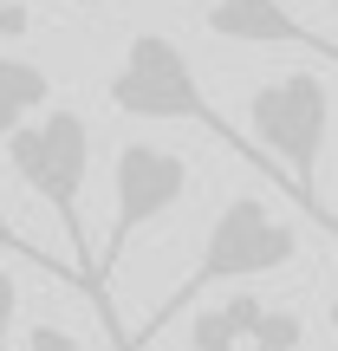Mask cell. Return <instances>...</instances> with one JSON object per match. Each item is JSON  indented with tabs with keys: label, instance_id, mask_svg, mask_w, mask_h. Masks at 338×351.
Returning a JSON list of instances; mask_svg holds the SVG:
<instances>
[{
	"label": "cell",
	"instance_id": "obj_2",
	"mask_svg": "<svg viewBox=\"0 0 338 351\" xmlns=\"http://www.w3.org/2000/svg\"><path fill=\"white\" fill-rule=\"evenodd\" d=\"M293 254H300V234H293V221H287V215H274L261 195H234V202H228V208L208 221V241H202V254H195V267H189V280L169 293L163 306H156V313H150V326H143L124 351L156 345V339H163V326L182 313L189 300H195V293L228 287V280H261V274H280Z\"/></svg>",
	"mask_w": 338,
	"mask_h": 351
},
{
	"label": "cell",
	"instance_id": "obj_14",
	"mask_svg": "<svg viewBox=\"0 0 338 351\" xmlns=\"http://www.w3.org/2000/svg\"><path fill=\"white\" fill-rule=\"evenodd\" d=\"M72 7H104V0H72Z\"/></svg>",
	"mask_w": 338,
	"mask_h": 351
},
{
	"label": "cell",
	"instance_id": "obj_18",
	"mask_svg": "<svg viewBox=\"0 0 338 351\" xmlns=\"http://www.w3.org/2000/svg\"><path fill=\"white\" fill-rule=\"evenodd\" d=\"M234 351H241V345H234Z\"/></svg>",
	"mask_w": 338,
	"mask_h": 351
},
{
	"label": "cell",
	"instance_id": "obj_5",
	"mask_svg": "<svg viewBox=\"0 0 338 351\" xmlns=\"http://www.w3.org/2000/svg\"><path fill=\"white\" fill-rule=\"evenodd\" d=\"M189 195V163L163 143H117V163H111V228H104V247H98V293L111 280L117 254L143 234L150 221H163L176 202Z\"/></svg>",
	"mask_w": 338,
	"mask_h": 351
},
{
	"label": "cell",
	"instance_id": "obj_12",
	"mask_svg": "<svg viewBox=\"0 0 338 351\" xmlns=\"http://www.w3.org/2000/svg\"><path fill=\"white\" fill-rule=\"evenodd\" d=\"M26 351H85V345H78L65 326H33L26 332Z\"/></svg>",
	"mask_w": 338,
	"mask_h": 351
},
{
	"label": "cell",
	"instance_id": "obj_11",
	"mask_svg": "<svg viewBox=\"0 0 338 351\" xmlns=\"http://www.w3.org/2000/svg\"><path fill=\"white\" fill-rule=\"evenodd\" d=\"M13 326H20V280H13V274H0V351H7Z\"/></svg>",
	"mask_w": 338,
	"mask_h": 351
},
{
	"label": "cell",
	"instance_id": "obj_16",
	"mask_svg": "<svg viewBox=\"0 0 338 351\" xmlns=\"http://www.w3.org/2000/svg\"><path fill=\"white\" fill-rule=\"evenodd\" d=\"M332 319H338V306H332Z\"/></svg>",
	"mask_w": 338,
	"mask_h": 351
},
{
	"label": "cell",
	"instance_id": "obj_3",
	"mask_svg": "<svg viewBox=\"0 0 338 351\" xmlns=\"http://www.w3.org/2000/svg\"><path fill=\"white\" fill-rule=\"evenodd\" d=\"M7 163L20 169V182L59 215V228L72 234V261L85 274V287L98 293V247H85V169H91V130L78 111H39L33 124H20L7 137ZM104 306V293H98Z\"/></svg>",
	"mask_w": 338,
	"mask_h": 351
},
{
	"label": "cell",
	"instance_id": "obj_17",
	"mask_svg": "<svg viewBox=\"0 0 338 351\" xmlns=\"http://www.w3.org/2000/svg\"><path fill=\"white\" fill-rule=\"evenodd\" d=\"M332 7H338V0H332Z\"/></svg>",
	"mask_w": 338,
	"mask_h": 351
},
{
	"label": "cell",
	"instance_id": "obj_4",
	"mask_svg": "<svg viewBox=\"0 0 338 351\" xmlns=\"http://www.w3.org/2000/svg\"><path fill=\"white\" fill-rule=\"evenodd\" d=\"M248 124H254V137L293 169V182H300V195H306V215H313L326 234H338L332 208L319 202V156H326V137H332V91H326V78L287 72V78L254 85Z\"/></svg>",
	"mask_w": 338,
	"mask_h": 351
},
{
	"label": "cell",
	"instance_id": "obj_10",
	"mask_svg": "<svg viewBox=\"0 0 338 351\" xmlns=\"http://www.w3.org/2000/svg\"><path fill=\"white\" fill-rule=\"evenodd\" d=\"M300 339H306L300 313H274V306H267L261 326H254V345H267V351H300Z\"/></svg>",
	"mask_w": 338,
	"mask_h": 351
},
{
	"label": "cell",
	"instance_id": "obj_9",
	"mask_svg": "<svg viewBox=\"0 0 338 351\" xmlns=\"http://www.w3.org/2000/svg\"><path fill=\"white\" fill-rule=\"evenodd\" d=\"M0 254H20V261H33L39 274H52V280H78L72 267H59V261H52V254H39V247H33V241H26V228L13 221L7 208H0ZM78 287H85V280H78Z\"/></svg>",
	"mask_w": 338,
	"mask_h": 351
},
{
	"label": "cell",
	"instance_id": "obj_7",
	"mask_svg": "<svg viewBox=\"0 0 338 351\" xmlns=\"http://www.w3.org/2000/svg\"><path fill=\"white\" fill-rule=\"evenodd\" d=\"M46 104H52V78H46V65L0 52V143H7L13 130L26 124V117H39Z\"/></svg>",
	"mask_w": 338,
	"mask_h": 351
},
{
	"label": "cell",
	"instance_id": "obj_15",
	"mask_svg": "<svg viewBox=\"0 0 338 351\" xmlns=\"http://www.w3.org/2000/svg\"><path fill=\"white\" fill-rule=\"evenodd\" d=\"M248 351H267V345H248Z\"/></svg>",
	"mask_w": 338,
	"mask_h": 351
},
{
	"label": "cell",
	"instance_id": "obj_8",
	"mask_svg": "<svg viewBox=\"0 0 338 351\" xmlns=\"http://www.w3.org/2000/svg\"><path fill=\"white\" fill-rule=\"evenodd\" d=\"M267 306L254 300V293H228V300L202 306L195 326H189V339H195V351H234V345H254V326H261Z\"/></svg>",
	"mask_w": 338,
	"mask_h": 351
},
{
	"label": "cell",
	"instance_id": "obj_6",
	"mask_svg": "<svg viewBox=\"0 0 338 351\" xmlns=\"http://www.w3.org/2000/svg\"><path fill=\"white\" fill-rule=\"evenodd\" d=\"M202 20H208V33L228 39V46H293V52H313V59L338 65V39L300 26L287 0H208Z\"/></svg>",
	"mask_w": 338,
	"mask_h": 351
},
{
	"label": "cell",
	"instance_id": "obj_13",
	"mask_svg": "<svg viewBox=\"0 0 338 351\" xmlns=\"http://www.w3.org/2000/svg\"><path fill=\"white\" fill-rule=\"evenodd\" d=\"M26 26H33V13H26V0H0V33H7V39H20Z\"/></svg>",
	"mask_w": 338,
	"mask_h": 351
},
{
	"label": "cell",
	"instance_id": "obj_1",
	"mask_svg": "<svg viewBox=\"0 0 338 351\" xmlns=\"http://www.w3.org/2000/svg\"><path fill=\"white\" fill-rule=\"evenodd\" d=\"M104 98H111V111L143 117V124H202L215 143H228V150H234L254 176H267V182L293 189V202L306 208V195H300V182H293V169L280 163L267 143H248L208 98H202L195 65H189V52L176 46V39H163V33H137V39L124 46V65H117L111 85H104Z\"/></svg>",
	"mask_w": 338,
	"mask_h": 351
}]
</instances>
